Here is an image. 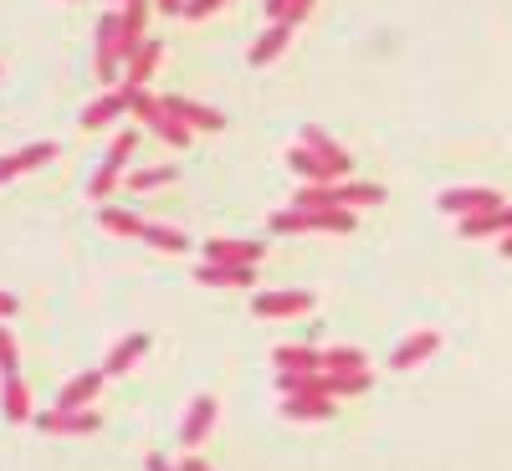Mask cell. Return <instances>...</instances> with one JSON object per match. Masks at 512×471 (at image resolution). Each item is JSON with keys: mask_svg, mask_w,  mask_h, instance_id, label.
<instances>
[{"mask_svg": "<svg viewBox=\"0 0 512 471\" xmlns=\"http://www.w3.org/2000/svg\"><path fill=\"white\" fill-rule=\"evenodd\" d=\"M200 287H251L256 282V267H236V262H205L195 272Z\"/></svg>", "mask_w": 512, "mask_h": 471, "instance_id": "2e32d148", "label": "cell"}, {"mask_svg": "<svg viewBox=\"0 0 512 471\" xmlns=\"http://www.w3.org/2000/svg\"><path fill=\"white\" fill-rule=\"evenodd\" d=\"M502 256H512V231H507V236H502Z\"/></svg>", "mask_w": 512, "mask_h": 471, "instance_id": "b9f144b4", "label": "cell"}, {"mask_svg": "<svg viewBox=\"0 0 512 471\" xmlns=\"http://www.w3.org/2000/svg\"><path fill=\"white\" fill-rule=\"evenodd\" d=\"M502 205V195L497 190H482V185H472V190H446L441 195V210H446V216H482V210H497Z\"/></svg>", "mask_w": 512, "mask_h": 471, "instance_id": "5b68a950", "label": "cell"}, {"mask_svg": "<svg viewBox=\"0 0 512 471\" xmlns=\"http://www.w3.org/2000/svg\"><path fill=\"white\" fill-rule=\"evenodd\" d=\"M277 236H303V231H354V210H282L272 216Z\"/></svg>", "mask_w": 512, "mask_h": 471, "instance_id": "7a4b0ae2", "label": "cell"}, {"mask_svg": "<svg viewBox=\"0 0 512 471\" xmlns=\"http://www.w3.org/2000/svg\"><path fill=\"white\" fill-rule=\"evenodd\" d=\"M292 31H297V26H287V21H272L262 36H256V47H251V67H267V62H277V57L287 52Z\"/></svg>", "mask_w": 512, "mask_h": 471, "instance_id": "e0dca14e", "label": "cell"}, {"mask_svg": "<svg viewBox=\"0 0 512 471\" xmlns=\"http://www.w3.org/2000/svg\"><path fill=\"white\" fill-rule=\"evenodd\" d=\"M292 210H344L338 205V185H303L292 195Z\"/></svg>", "mask_w": 512, "mask_h": 471, "instance_id": "4316f807", "label": "cell"}, {"mask_svg": "<svg viewBox=\"0 0 512 471\" xmlns=\"http://www.w3.org/2000/svg\"><path fill=\"white\" fill-rule=\"evenodd\" d=\"M0 405H6V420H36L31 415V395H26V379L21 374H11V379H0Z\"/></svg>", "mask_w": 512, "mask_h": 471, "instance_id": "ffe728a7", "label": "cell"}, {"mask_svg": "<svg viewBox=\"0 0 512 471\" xmlns=\"http://www.w3.org/2000/svg\"><path fill=\"white\" fill-rule=\"evenodd\" d=\"M144 26H149V0H128V6L118 11V41H123V62L134 57L144 47Z\"/></svg>", "mask_w": 512, "mask_h": 471, "instance_id": "ba28073f", "label": "cell"}, {"mask_svg": "<svg viewBox=\"0 0 512 471\" xmlns=\"http://www.w3.org/2000/svg\"><path fill=\"white\" fill-rule=\"evenodd\" d=\"M118 113H128V93H103L98 103H88V108H82V128H88V134H93V128H108Z\"/></svg>", "mask_w": 512, "mask_h": 471, "instance_id": "d6986e66", "label": "cell"}, {"mask_svg": "<svg viewBox=\"0 0 512 471\" xmlns=\"http://www.w3.org/2000/svg\"><path fill=\"white\" fill-rule=\"evenodd\" d=\"M323 369L328 374H359V369H369V354L364 349H328L323 354Z\"/></svg>", "mask_w": 512, "mask_h": 471, "instance_id": "f1b7e54d", "label": "cell"}, {"mask_svg": "<svg viewBox=\"0 0 512 471\" xmlns=\"http://www.w3.org/2000/svg\"><path fill=\"white\" fill-rule=\"evenodd\" d=\"M98 410H47V415H36V431H47V436H93L98 431Z\"/></svg>", "mask_w": 512, "mask_h": 471, "instance_id": "277c9868", "label": "cell"}, {"mask_svg": "<svg viewBox=\"0 0 512 471\" xmlns=\"http://www.w3.org/2000/svg\"><path fill=\"white\" fill-rule=\"evenodd\" d=\"M221 6H231V0H190V6H185V16H190V21H205L210 11H221Z\"/></svg>", "mask_w": 512, "mask_h": 471, "instance_id": "e575fe53", "label": "cell"}, {"mask_svg": "<svg viewBox=\"0 0 512 471\" xmlns=\"http://www.w3.org/2000/svg\"><path fill=\"white\" fill-rule=\"evenodd\" d=\"M364 390H369V369H359V374H328V395H364Z\"/></svg>", "mask_w": 512, "mask_h": 471, "instance_id": "d6a6232c", "label": "cell"}, {"mask_svg": "<svg viewBox=\"0 0 512 471\" xmlns=\"http://www.w3.org/2000/svg\"><path fill=\"white\" fill-rule=\"evenodd\" d=\"M154 6H159L164 16H185V6H190V0H154Z\"/></svg>", "mask_w": 512, "mask_h": 471, "instance_id": "8d00e7d4", "label": "cell"}, {"mask_svg": "<svg viewBox=\"0 0 512 471\" xmlns=\"http://www.w3.org/2000/svg\"><path fill=\"white\" fill-rule=\"evenodd\" d=\"M272 359H277V369H287V374H318V369H323V354H318V349H303V344H282Z\"/></svg>", "mask_w": 512, "mask_h": 471, "instance_id": "cb8c5ba5", "label": "cell"}, {"mask_svg": "<svg viewBox=\"0 0 512 471\" xmlns=\"http://www.w3.org/2000/svg\"><path fill=\"white\" fill-rule=\"evenodd\" d=\"M93 41H98V77H103V82H118L123 67H128V62H123V41H118V11L98 21Z\"/></svg>", "mask_w": 512, "mask_h": 471, "instance_id": "3957f363", "label": "cell"}, {"mask_svg": "<svg viewBox=\"0 0 512 471\" xmlns=\"http://www.w3.org/2000/svg\"><path fill=\"white\" fill-rule=\"evenodd\" d=\"M103 231H113V236H134V241H144V231H149V221H144V216H134V210H118V205H103Z\"/></svg>", "mask_w": 512, "mask_h": 471, "instance_id": "484cf974", "label": "cell"}, {"mask_svg": "<svg viewBox=\"0 0 512 471\" xmlns=\"http://www.w3.org/2000/svg\"><path fill=\"white\" fill-rule=\"evenodd\" d=\"M164 113H175L180 123H190L195 134H221L226 128V113L205 108V103H190V98H164Z\"/></svg>", "mask_w": 512, "mask_h": 471, "instance_id": "9c48e42d", "label": "cell"}, {"mask_svg": "<svg viewBox=\"0 0 512 471\" xmlns=\"http://www.w3.org/2000/svg\"><path fill=\"white\" fill-rule=\"evenodd\" d=\"M154 134H159L164 144H175V149H185V144L195 139V128H190V123H180L175 113H164V118H159V128H154Z\"/></svg>", "mask_w": 512, "mask_h": 471, "instance_id": "4dcf8cb0", "label": "cell"}, {"mask_svg": "<svg viewBox=\"0 0 512 471\" xmlns=\"http://www.w3.org/2000/svg\"><path fill=\"white\" fill-rule=\"evenodd\" d=\"M287 164H292V169H297V175H303L308 185H333V180H338V175H333V169H328V164H323L308 144H297V149L287 154Z\"/></svg>", "mask_w": 512, "mask_h": 471, "instance_id": "603a6c76", "label": "cell"}, {"mask_svg": "<svg viewBox=\"0 0 512 471\" xmlns=\"http://www.w3.org/2000/svg\"><path fill=\"white\" fill-rule=\"evenodd\" d=\"M159 57H164L159 41H144V47L128 57V67H123V88H144V82L154 77V67H159Z\"/></svg>", "mask_w": 512, "mask_h": 471, "instance_id": "ac0fdd59", "label": "cell"}, {"mask_svg": "<svg viewBox=\"0 0 512 471\" xmlns=\"http://www.w3.org/2000/svg\"><path fill=\"white\" fill-rule=\"evenodd\" d=\"M282 415L287 420H333V400L328 395H287Z\"/></svg>", "mask_w": 512, "mask_h": 471, "instance_id": "7402d4cb", "label": "cell"}, {"mask_svg": "<svg viewBox=\"0 0 512 471\" xmlns=\"http://www.w3.org/2000/svg\"><path fill=\"white\" fill-rule=\"evenodd\" d=\"M267 256L262 241H205V262H236V267H256Z\"/></svg>", "mask_w": 512, "mask_h": 471, "instance_id": "8fae6325", "label": "cell"}, {"mask_svg": "<svg viewBox=\"0 0 512 471\" xmlns=\"http://www.w3.org/2000/svg\"><path fill=\"white\" fill-rule=\"evenodd\" d=\"M313 6H318V0H292V6H287V16H282V21H287V26H303Z\"/></svg>", "mask_w": 512, "mask_h": 471, "instance_id": "d590c367", "label": "cell"}, {"mask_svg": "<svg viewBox=\"0 0 512 471\" xmlns=\"http://www.w3.org/2000/svg\"><path fill=\"white\" fill-rule=\"evenodd\" d=\"M118 6H128V0H118Z\"/></svg>", "mask_w": 512, "mask_h": 471, "instance_id": "7bdbcfd3", "label": "cell"}, {"mask_svg": "<svg viewBox=\"0 0 512 471\" xmlns=\"http://www.w3.org/2000/svg\"><path fill=\"white\" fill-rule=\"evenodd\" d=\"M164 185H175V164H159V169H139V175H128V195L164 190Z\"/></svg>", "mask_w": 512, "mask_h": 471, "instance_id": "83f0119b", "label": "cell"}, {"mask_svg": "<svg viewBox=\"0 0 512 471\" xmlns=\"http://www.w3.org/2000/svg\"><path fill=\"white\" fill-rule=\"evenodd\" d=\"M52 154H57V144H26V149H16V154H0V185L16 180V175H26V169H41Z\"/></svg>", "mask_w": 512, "mask_h": 471, "instance_id": "5bb4252c", "label": "cell"}, {"mask_svg": "<svg viewBox=\"0 0 512 471\" xmlns=\"http://www.w3.org/2000/svg\"><path fill=\"white\" fill-rule=\"evenodd\" d=\"M313 308V292H262L251 303V318H297Z\"/></svg>", "mask_w": 512, "mask_h": 471, "instance_id": "52a82bcc", "label": "cell"}, {"mask_svg": "<svg viewBox=\"0 0 512 471\" xmlns=\"http://www.w3.org/2000/svg\"><path fill=\"white\" fill-rule=\"evenodd\" d=\"M123 93H128V113H134V123L159 128V118H164V98H154L149 88H123Z\"/></svg>", "mask_w": 512, "mask_h": 471, "instance_id": "d4e9b609", "label": "cell"}, {"mask_svg": "<svg viewBox=\"0 0 512 471\" xmlns=\"http://www.w3.org/2000/svg\"><path fill=\"white\" fill-rule=\"evenodd\" d=\"M507 236L512 231V221H507V205H497V210H482V216H461V236L466 241H477V236Z\"/></svg>", "mask_w": 512, "mask_h": 471, "instance_id": "44dd1931", "label": "cell"}, {"mask_svg": "<svg viewBox=\"0 0 512 471\" xmlns=\"http://www.w3.org/2000/svg\"><path fill=\"white\" fill-rule=\"evenodd\" d=\"M149 471H180V466H169L164 456H149Z\"/></svg>", "mask_w": 512, "mask_h": 471, "instance_id": "60d3db41", "label": "cell"}, {"mask_svg": "<svg viewBox=\"0 0 512 471\" xmlns=\"http://www.w3.org/2000/svg\"><path fill=\"white\" fill-rule=\"evenodd\" d=\"M287 6H292V0H267V16H272V21H282V16H287Z\"/></svg>", "mask_w": 512, "mask_h": 471, "instance_id": "f35d334b", "label": "cell"}, {"mask_svg": "<svg viewBox=\"0 0 512 471\" xmlns=\"http://www.w3.org/2000/svg\"><path fill=\"white\" fill-rule=\"evenodd\" d=\"M216 395H195V405H190V415H185V425H180V446H200L205 436H210V425H216Z\"/></svg>", "mask_w": 512, "mask_h": 471, "instance_id": "30bf717a", "label": "cell"}, {"mask_svg": "<svg viewBox=\"0 0 512 471\" xmlns=\"http://www.w3.org/2000/svg\"><path fill=\"white\" fill-rule=\"evenodd\" d=\"M303 144H308V149H313V154H318V159H323V164L333 169V175H338V180H344V175H349V164H354V159H349V149H344V144H338V139H328V134H323V128H313V123H308V128H303Z\"/></svg>", "mask_w": 512, "mask_h": 471, "instance_id": "7c38bea8", "label": "cell"}, {"mask_svg": "<svg viewBox=\"0 0 512 471\" xmlns=\"http://www.w3.org/2000/svg\"><path fill=\"white\" fill-rule=\"evenodd\" d=\"M180 471H210V466H205L200 456H185V461H180Z\"/></svg>", "mask_w": 512, "mask_h": 471, "instance_id": "ab89813d", "label": "cell"}, {"mask_svg": "<svg viewBox=\"0 0 512 471\" xmlns=\"http://www.w3.org/2000/svg\"><path fill=\"white\" fill-rule=\"evenodd\" d=\"M139 154V128H123V134L113 139V149H108V159L98 164V175L88 180V195L93 200H108L118 185H123V169H128V159Z\"/></svg>", "mask_w": 512, "mask_h": 471, "instance_id": "6da1fadb", "label": "cell"}, {"mask_svg": "<svg viewBox=\"0 0 512 471\" xmlns=\"http://www.w3.org/2000/svg\"><path fill=\"white\" fill-rule=\"evenodd\" d=\"M103 369H82V374H72L67 384H62V395H57V410H88L93 400H98V390H103Z\"/></svg>", "mask_w": 512, "mask_h": 471, "instance_id": "8992f818", "label": "cell"}, {"mask_svg": "<svg viewBox=\"0 0 512 471\" xmlns=\"http://www.w3.org/2000/svg\"><path fill=\"white\" fill-rule=\"evenodd\" d=\"M16 313H21V303H16L11 292H0V318H16Z\"/></svg>", "mask_w": 512, "mask_h": 471, "instance_id": "74e56055", "label": "cell"}, {"mask_svg": "<svg viewBox=\"0 0 512 471\" xmlns=\"http://www.w3.org/2000/svg\"><path fill=\"white\" fill-rule=\"evenodd\" d=\"M11 374H21V349H16L11 328L0 323V379H11Z\"/></svg>", "mask_w": 512, "mask_h": 471, "instance_id": "836d02e7", "label": "cell"}, {"mask_svg": "<svg viewBox=\"0 0 512 471\" xmlns=\"http://www.w3.org/2000/svg\"><path fill=\"white\" fill-rule=\"evenodd\" d=\"M436 349H441V333H431V328H425V333H410L405 344L390 354V369H415V364L431 359Z\"/></svg>", "mask_w": 512, "mask_h": 471, "instance_id": "9a60e30c", "label": "cell"}, {"mask_svg": "<svg viewBox=\"0 0 512 471\" xmlns=\"http://www.w3.org/2000/svg\"><path fill=\"white\" fill-rule=\"evenodd\" d=\"M379 200H384L379 185H338V205H344V210H354V205H379Z\"/></svg>", "mask_w": 512, "mask_h": 471, "instance_id": "1f68e13d", "label": "cell"}, {"mask_svg": "<svg viewBox=\"0 0 512 471\" xmlns=\"http://www.w3.org/2000/svg\"><path fill=\"white\" fill-rule=\"evenodd\" d=\"M144 241H149V246H159V251H175V256H180V251H190V236H185V231H175V226H149V231H144Z\"/></svg>", "mask_w": 512, "mask_h": 471, "instance_id": "f546056e", "label": "cell"}, {"mask_svg": "<svg viewBox=\"0 0 512 471\" xmlns=\"http://www.w3.org/2000/svg\"><path fill=\"white\" fill-rule=\"evenodd\" d=\"M144 354H149V333H128V338H118V344H113V354L103 359V374H108V379H118V374H128V369H134Z\"/></svg>", "mask_w": 512, "mask_h": 471, "instance_id": "4fadbf2b", "label": "cell"}]
</instances>
